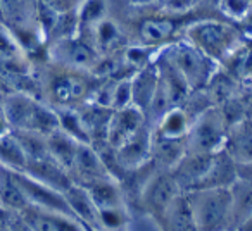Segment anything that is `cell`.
<instances>
[{"instance_id": "cell-42", "label": "cell", "mask_w": 252, "mask_h": 231, "mask_svg": "<svg viewBox=\"0 0 252 231\" xmlns=\"http://www.w3.org/2000/svg\"><path fill=\"white\" fill-rule=\"evenodd\" d=\"M249 88H251V93H247V97H249V102H251V105H252V85Z\"/></svg>"}, {"instance_id": "cell-39", "label": "cell", "mask_w": 252, "mask_h": 231, "mask_svg": "<svg viewBox=\"0 0 252 231\" xmlns=\"http://www.w3.org/2000/svg\"><path fill=\"white\" fill-rule=\"evenodd\" d=\"M237 176L238 179L252 183V161L244 162V164H237Z\"/></svg>"}, {"instance_id": "cell-34", "label": "cell", "mask_w": 252, "mask_h": 231, "mask_svg": "<svg viewBox=\"0 0 252 231\" xmlns=\"http://www.w3.org/2000/svg\"><path fill=\"white\" fill-rule=\"evenodd\" d=\"M131 104V76L130 78H119L114 83V90H112L111 98V107L112 109H121Z\"/></svg>"}, {"instance_id": "cell-43", "label": "cell", "mask_w": 252, "mask_h": 231, "mask_svg": "<svg viewBox=\"0 0 252 231\" xmlns=\"http://www.w3.org/2000/svg\"><path fill=\"white\" fill-rule=\"evenodd\" d=\"M0 231H9V228H7V226H5V224H4V226H0Z\"/></svg>"}, {"instance_id": "cell-3", "label": "cell", "mask_w": 252, "mask_h": 231, "mask_svg": "<svg viewBox=\"0 0 252 231\" xmlns=\"http://www.w3.org/2000/svg\"><path fill=\"white\" fill-rule=\"evenodd\" d=\"M88 73L73 71L52 64V69L47 71L43 78V93L47 104L54 109L61 107H80L90 100L95 88L90 87L87 80Z\"/></svg>"}, {"instance_id": "cell-40", "label": "cell", "mask_w": 252, "mask_h": 231, "mask_svg": "<svg viewBox=\"0 0 252 231\" xmlns=\"http://www.w3.org/2000/svg\"><path fill=\"white\" fill-rule=\"evenodd\" d=\"M11 126H9L7 119H5V114L2 111V104H0V137H4V135L11 133Z\"/></svg>"}, {"instance_id": "cell-24", "label": "cell", "mask_w": 252, "mask_h": 231, "mask_svg": "<svg viewBox=\"0 0 252 231\" xmlns=\"http://www.w3.org/2000/svg\"><path fill=\"white\" fill-rule=\"evenodd\" d=\"M88 192L90 199L98 209H107V207L126 205V197L123 192V186L114 178H100L95 181L81 185Z\"/></svg>"}, {"instance_id": "cell-23", "label": "cell", "mask_w": 252, "mask_h": 231, "mask_svg": "<svg viewBox=\"0 0 252 231\" xmlns=\"http://www.w3.org/2000/svg\"><path fill=\"white\" fill-rule=\"evenodd\" d=\"M187 154L185 138H168L154 133L152 130V152L151 159L158 168L173 169Z\"/></svg>"}, {"instance_id": "cell-15", "label": "cell", "mask_w": 252, "mask_h": 231, "mask_svg": "<svg viewBox=\"0 0 252 231\" xmlns=\"http://www.w3.org/2000/svg\"><path fill=\"white\" fill-rule=\"evenodd\" d=\"M21 214L35 231H88L80 221L67 214L43 210L33 205H28Z\"/></svg>"}, {"instance_id": "cell-17", "label": "cell", "mask_w": 252, "mask_h": 231, "mask_svg": "<svg viewBox=\"0 0 252 231\" xmlns=\"http://www.w3.org/2000/svg\"><path fill=\"white\" fill-rule=\"evenodd\" d=\"M67 200V205L71 214L87 228L88 231H102L100 230V217H98V207L90 199L88 192L78 183H73L64 192Z\"/></svg>"}, {"instance_id": "cell-26", "label": "cell", "mask_w": 252, "mask_h": 231, "mask_svg": "<svg viewBox=\"0 0 252 231\" xmlns=\"http://www.w3.org/2000/svg\"><path fill=\"white\" fill-rule=\"evenodd\" d=\"M192 121L193 119L190 117V114L182 105H175L166 112L164 117L152 130H154V133L168 138H185Z\"/></svg>"}, {"instance_id": "cell-1", "label": "cell", "mask_w": 252, "mask_h": 231, "mask_svg": "<svg viewBox=\"0 0 252 231\" xmlns=\"http://www.w3.org/2000/svg\"><path fill=\"white\" fill-rule=\"evenodd\" d=\"M2 111L11 130L50 135L59 130L57 111L26 91H11L2 97Z\"/></svg>"}, {"instance_id": "cell-2", "label": "cell", "mask_w": 252, "mask_h": 231, "mask_svg": "<svg viewBox=\"0 0 252 231\" xmlns=\"http://www.w3.org/2000/svg\"><path fill=\"white\" fill-rule=\"evenodd\" d=\"M199 231H233V199L230 188L185 192Z\"/></svg>"}, {"instance_id": "cell-4", "label": "cell", "mask_w": 252, "mask_h": 231, "mask_svg": "<svg viewBox=\"0 0 252 231\" xmlns=\"http://www.w3.org/2000/svg\"><path fill=\"white\" fill-rule=\"evenodd\" d=\"M162 54L175 64V67L183 74L192 90L206 88L211 78L220 69V62L197 49L189 40H175L161 47Z\"/></svg>"}, {"instance_id": "cell-21", "label": "cell", "mask_w": 252, "mask_h": 231, "mask_svg": "<svg viewBox=\"0 0 252 231\" xmlns=\"http://www.w3.org/2000/svg\"><path fill=\"white\" fill-rule=\"evenodd\" d=\"M162 231H199L195 224V217L192 212L189 195L182 192L166 209L159 219Z\"/></svg>"}, {"instance_id": "cell-33", "label": "cell", "mask_w": 252, "mask_h": 231, "mask_svg": "<svg viewBox=\"0 0 252 231\" xmlns=\"http://www.w3.org/2000/svg\"><path fill=\"white\" fill-rule=\"evenodd\" d=\"M218 9L226 21L238 23L252 9L251 0H218Z\"/></svg>"}, {"instance_id": "cell-44", "label": "cell", "mask_w": 252, "mask_h": 231, "mask_svg": "<svg viewBox=\"0 0 252 231\" xmlns=\"http://www.w3.org/2000/svg\"><path fill=\"white\" fill-rule=\"evenodd\" d=\"M251 2H252V0H251Z\"/></svg>"}, {"instance_id": "cell-6", "label": "cell", "mask_w": 252, "mask_h": 231, "mask_svg": "<svg viewBox=\"0 0 252 231\" xmlns=\"http://www.w3.org/2000/svg\"><path fill=\"white\" fill-rule=\"evenodd\" d=\"M228 123L220 105H211L190 124L185 137L187 154H216L224 147Z\"/></svg>"}, {"instance_id": "cell-10", "label": "cell", "mask_w": 252, "mask_h": 231, "mask_svg": "<svg viewBox=\"0 0 252 231\" xmlns=\"http://www.w3.org/2000/svg\"><path fill=\"white\" fill-rule=\"evenodd\" d=\"M152 152V126L144 124L138 131H135L126 142L114 148V155L125 171H131L151 161Z\"/></svg>"}, {"instance_id": "cell-19", "label": "cell", "mask_w": 252, "mask_h": 231, "mask_svg": "<svg viewBox=\"0 0 252 231\" xmlns=\"http://www.w3.org/2000/svg\"><path fill=\"white\" fill-rule=\"evenodd\" d=\"M238 179L237 176V162L230 157L224 148L213 155L211 159L209 169H207L206 176L200 181L199 188H230L235 181Z\"/></svg>"}, {"instance_id": "cell-18", "label": "cell", "mask_w": 252, "mask_h": 231, "mask_svg": "<svg viewBox=\"0 0 252 231\" xmlns=\"http://www.w3.org/2000/svg\"><path fill=\"white\" fill-rule=\"evenodd\" d=\"M223 148L237 164L252 161V116H247L228 128Z\"/></svg>"}, {"instance_id": "cell-35", "label": "cell", "mask_w": 252, "mask_h": 231, "mask_svg": "<svg viewBox=\"0 0 252 231\" xmlns=\"http://www.w3.org/2000/svg\"><path fill=\"white\" fill-rule=\"evenodd\" d=\"M197 0H166L164 2V14L168 16H182L189 11L195 9Z\"/></svg>"}, {"instance_id": "cell-16", "label": "cell", "mask_w": 252, "mask_h": 231, "mask_svg": "<svg viewBox=\"0 0 252 231\" xmlns=\"http://www.w3.org/2000/svg\"><path fill=\"white\" fill-rule=\"evenodd\" d=\"M213 155L214 154H185L182 161L171 169L182 192H192L200 185L207 169H209Z\"/></svg>"}, {"instance_id": "cell-12", "label": "cell", "mask_w": 252, "mask_h": 231, "mask_svg": "<svg viewBox=\"0 0 252 231\" xmlns=\"http://www.w3.org/2000/svg\"><path fill=\"white\" fill-rule=\"evenodd\" d=\"M69 174L78 185H85V183L95 181L100 178H112L105 168L104 161H102L100 154H98L97 147L92 144H85V142H80V145H78Z\"/></svg>"}, {"instance_id": "cell-38", "label": "cell", "mask_w": 252, "mask_h": 231, "mask_svg": "<svg viewBox=\"0 0 252 231\" xmlns=\"http://www.w3.org/2000/svg\"><path fill=\"white\" fill-rule=\"evenodd\" d=\"M242 83L251 87L252 85V40H251V47H249V54L247 59L244 64V73H242Z\"/></svg>"}, {"instance_id": "cell-28", "label": "cell", "mask_w": 252, "mask_h": 231, "mask_svg": "<svg viewBox=\"0 0 252 231\" xmlns=\"http://www.w3.org/2000/svg\"><path fill=\"white\" fill-rule=\"evenodd\" d=\"M233 199V231L252 216V183L237 179L230 186Z\"/></svg>"}, {"instance_id": "cell-31", "label": "cell", "mask_w": 252, "mask_h": 231, "mask_svg": "<svg viewBox=\"0 0 252 231\" xmlns=\"http://www.w3.org/2000/svg\"><path fill=\"white\" fill-rule=\"evenodd\" d=\"M80 33L90 29L98 21L107 18V0H80L76 5Z\"/></svg>"}, {"instance_id": "cell-20", "label": "cell", "mask_w": 252, "mask_h": 231, "mask_svg": "<svg viewBox=\"0 0 252 231\" xmlns=\"http://www.w3.org/2000/svg\"><path fill=\"white\" fill-rule=\"evenodd\" d=\"M159 87V69L158 64L154 62L147 64L142 69L135 71L131 74V104L138 107L142 112L149 107L156 90Z\"/></svg>"}, {"instance_id": "cell-25", "label": "cell", "mask_w": 252, "mask_h": 231, "mask_svg": "<svg viewBox=\"0 0 252 231\" xmlns=\"http://www.w3.org/2000/svg\"><path fill=\"white\" fill-rule=\"evenodd\" d=\"M0 207L14 212H21L28 207L23 188L18 181L14 169L0 164Z\"/></svg>"}, {"instance_id": "cell-27", "label": "cell", "mask_w": 252, "mask_h": 231, "mask_svg": "<svg viewBox=\"0 0 252 231\" xmlns=\"http://www.w3.org/2000/svg\"><path fill=\"white\" fill-rule=\"evenodd\" d=\"M78 145H80V142L74 140L71 135H67L66 131H63L61 128L52 131L50 135H47L49 154L52 155L63 168H66L67 171H71V166H73V162H74Z\"/></svg>"}, {"instance_id": "cell-13", "label": "cell", "mask_w": 252, "mask_h": 231, "mask_svg": "<svg viewBox=\"0 0 252 231\" xmlns=\"http://www.w3.org/2000/svg\"><path fill=\"white\" fill-rule=\"evenodd\" d=\"M25 173H28L35 179H38V181L45 183V185L52 186V188L59 190L63 193L74 183L69 171L66 168H63L50 154L45 155V157L28 161L26 162Z\"/></svg>"}, {"instance_id": "cell-29", "label": "cell", "mask_w": 252, "mask_h": 231, "mask_svg": "<svg viewBox=\"0 0 252 231\" xmlns=\"http://www.w3.org/2000/svg\"><path fill=\"white\" fill-rule=\"evenodd\" d=\"M57 117H59V128L63 131H66L67 135L74 138L78 142H85L90 144V135L85 126V121L81 117V112L78 107H61L56 109Z\"/></svg>"}, {"instance_id": "cell-32", "label": "cell", "mask_w": 252, "mask_h": 231, "mask_svg": "<svg viewBox=\"0 0 252 231\" xmlns=\"http://www.w3.org/2000/svg\"><path fill=\"white\" fill-rule=\"evenodd\" d=\"M102 231H126L131 212L128 205H116L107 209H98Z\"/></svg>"}, {"instance_id": "cell-36", "label": "cell", "mask_w": 252, "mask_h": 231, "mask_svg": "<svg viewBox=\"0 0 252 231\" xmlns=\"http://www.w3.org/2000/svg\"><path fill=\"white\" fill-rule=\"evenodd\" d=\"M5 226L9 228V231H35L32 228V224L26 221V217L21 212H11L7 217Z\"/></svg>"}, {"instance_id": "cell-14", "label": "cell", "mask_w": 252, "mask_h": 231, "mask_svg": "<svg viewBox=\"0 0 252 231\" xmlns=\"http://www.w3.org/2000/svg\"><path fill=\"white\" fill-rule=\"evenodd\" d=\"M176 33V23L168 14H156L142 19L138 25L137 35L142 45L161 49V47L171 43V38Z\"/></svg>"}, {"instance_id": "cell-8", "label": "cell", "mask_w": 252, "mask_h": 231, "mask_svg": "<svg viewBox=\"0 0 252 231\" xmlns=\"http://www.w3.org/2000/svg\"><path fill=\"white\" fill-rule=\"evenodd\" d=\"M47 57L56 66L92 74V71L95 69L102 56L87 40L81 38V35H78L71 36V38L49 42Z\"/></svg>"}, {"instance_id": "cell-30", "label": "cell", "mask_w": 252, "mask_h": 231, "mask_svg": "<svg viewBox=\"0 0 252 231\" xmlns=\"http://www.w3.org/2000/svg\"><path fill=\"white\" fill-rule=\"evenodd\" d=\"M26 162L28 159L25 150L12 131L0 137V164L7 166L14 171H25Z\"/></svg>"}, {"instance_id": "cell-11", "label": "cell", "mask_w": 252, "mask_h": 231, "mask_svg": "<svg viewBox=\"0 0 252 231\" xmlns=\"http://www.w3.org/2000/svg\"><path fill=\"white\" fill-rule=\"evenodd\" d=\"M144 124H147L145 114L135 105H126L121 109H112L111 121L107 128V138L105 144L109 147L116 148L126 142L135 131L140 130Z\"/></svg>"}, {"instance_id": "cell-5", "label": "cell", "mask_w": 252, "mask_h": 231, "mask_svg": "<svg viewBox=\"0 0 252 231\" xmlns=\"http://www.w3.org/2000/svg\"><path fill=\"white\" fill-rule=\"evenodd\" d=\"M185 38L202 50L206 56L220 62L233 47L245 38L237 26L220 19H202L195 21L185 29Z\"/></svg>"}, {"instance_id": "cell-7", "label": "cell", "mask_w": 252, "mask_h": 231, "mask_svg": "<svg viewBox=\"0 0 252 231\" xmlns=\"http://www.w3.org/2000/svg\"><path fill=\"white\" fill-rule=\"evenodd\" d=\"M182 193V188L176 183L171 169L158 168L147 179L138 195L137 205L130 212H144L152 216L159 223L162 214L169 207V203Z\"/></svg>"}, {"instance_id": "cell-22", "label": "cell", "mask_w": 252, "mask_h": 231, "mask_svg": "<svg viewBox=\"0 0 252 231\" xmlns=\"http://www.w3.org/2000/svg\"><path fill=\"white\" fill-rule=\"evenodd\" d=\"M83 33H85V36H88V38H85V40H87L100 56H102V52H112V50H116L125 42V38H123V29H121V26H119V23L116 21V19L109 18V16ZM83 33H80V35H83Z\"/></svg>"}, {"instance_id": "cell-41", "label": "cell", "mask_w": 252, "mask_h": 231, "mask_svg": "<svg viewBox=\"0 0 252 231\" xmlns=\"http://www.w3.org/2000/svg\"><path fill=\"white\" fill-rule=\"evenodd\" d=\"M126 4H130L131 7H149L156 2V0H125Z\"/></svg>"}, {"instance_id": "cell-9", "label": "cell", "mask_w": 252, "mask_h": 231, "mask_svg": "<svg viewBox=\"0 0 252 231\" xmlns=\"http://www.w3.org/2000/svg\"><path fill=\"white\" fill-rule=\"evenodd\" d=\"M18 174V181L23 188L26 200H28V205L38 207L43 210H52V212H61L67 214V216H73L71 209L67 205L66 195L59 190L52 188V186L45 185V183L38 181L33 176H30L25 171H16ZM74 217V216H73ZM76 219V217H74Z\"/></svg>"}, {"instance_id": "cell-37", "label": "cell", "mask_w": 252, "mask_h": 231, "mask_svg": "<svg viewBox=\"0 0 252 231\" xmlns=\"http://www.w3.org/2000/svg\"><path fill=\"white\" fill-rule=\"evenodd\" d=\"M237 25H238L237 26L238 31H240L242 35L245 36V38L252 40V9L244 16V18L240 19V21L237 23Z\"/></svg>"}]
</instances>
